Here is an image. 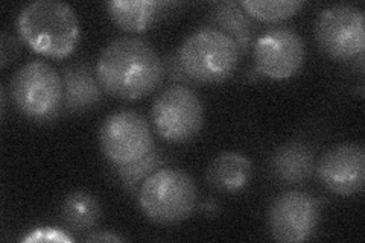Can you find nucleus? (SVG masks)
I'll use <instances>...</instances> for the list:
<instances>
[{
	"label": "nucleus",
	"instance_id": "obj_1",
	"mask_svg": "<svg viewBox=\"0 0 365 243\" xmlns=\"http://www.w3.org/2000/svg\"><path fill=\"white\" fill-rule=\"evenodd\" d=\"M96 75L107 95L135 100L151 95L162 86L165 66L150 41L139 37H120L102 51Z\"/></svg>",
	"mask_w": 365,
	"mask_h": 243
},
{
	"label": "nucleus",
	"instance_id": "obj_2",
	"mask_svg": "<svg viewBox=\"0 0 365 243\" xmlns=\"http://www.w3.org/2000/svg\"><path fill=\"white\" fill-rule=\"evenodd\" d=\"M21 40L40 55L63 60L76 49L81 28L75 9L56 0H36L17 17Z\"/></svg>",
	"mask_w": 365,
	"mask_h": 243
},
{
	"label": "nucleus",
	"instance_id": "obj_3",
	"mask_svg": "<svg viewBox=\"0 0 365 243\" xmlns=\"http://www.w3.org/2000/svg\"><path fill=\"white\" fill-rule=\"evenodd\" d=\"M177 56L193 84H220L235 73L241 52L225 32L202 26L181 43Z\"/></svg>",
	"mask_w": 365,
	"mask_h": 243
},
{
	"label": "nucleus",
	"instance_id": "obj_4",
	"mask_svg": "<svg viewBox=\"0 0 365 243\" xmlns=\"http://www.w3.org/2000/svg\"><path fill=\"white\" fill-rule=\"evenodd\" d=\"M137 201L146 219L158 225L185 222L198 202V189L187 172L160 167L148 177L137 193Z\"/></svg>",
	"mask_w": 365,
	"mask_h": 243
},
{
	"label": "nucleus",
	"instance_id": "obj_5",
	"mask_svg": "<svg viewBox=\"0 0 365 243\" xmlns=\"http://www.w3.org/2000/svg\"><path fill=\"white\" fill-rule=\"evenodd\" d=\"M9 95L26 118L49 122L63 107V79L48 63L29 61L11 78Z\"/></svg>",
	"mask_w": 365,
	"mask_h": 243
},
{
	"label": "nucleus",
	"instance_id": "obj_6",
	"mask_svg": "<svg viewBox=\"0 0 365 243\" xmlns=\"http://www.w3.org/2000/svg\"><path fill=\"white\" fill-rule=\"evenodd\" d=\"M151 119L157 134L163 140L187 143L202 130V102L190 87L170 86L154 100Z\"/></svg>",
	"mask_w": 365,
	"mask_h": 243
},
{
	"label": "nucleus",
	"instance_id": "obj_7",
	"mask_svg": "<svg viewBox=\"0 0 365 243\" xmlns=\"http://www.w3.org/2000/svg\"><path fill=\"white\" fill-rule=\"evenodd\" d=\"M99 143L114 167L127 166L154 149L150 125L139 113L120 110L110 114L99 130Z\"/></svg>",
	"mask_w": 365,
	"mask_h": 243
},
{
	"label": "nucleus",
	"instance_id": "obj_8",
	"mask_svg": "<svg viewBox=\"0 0 365 243\" xmlns=\"http://www.w3.org/2000/svg\"><path fill=\"white\" fill-rule=\"evenodd\" d=\"M364 13L353 5H334L323 9L315 23V38L322 51L338 61L364 55Z\"/></svg>",
	"mask_w": 365,
	"mask_h": 243
},
{
	"label": "nucleus",
	"instance_id": "obj_9",
	"mask_svg": "<svg viewBox=\"0 0 365 243\" xmlns=\"http://www.w3.org/2000/svg\"><path fill=\"white\" fill-rule=\"evenodd\" d=\"M322 216V204L309 193L284 192L272 201L268 212L269 233L282 243L309 240L317 231Z\"/></svg>",
	"mask_w": 365,
	"mask_h": 243
},
{
	"label": "nucleus",
	"instance_id": "obj_10",
	"mask_svg": "<svg viewBox=\"0 0 365 243\" xmlns=\"http://www.w3.org/2000/svg\"><path fill=\"white\" fill-rule=\"evenodd\" d=\"M304 41L297 31L276 26L262 33L253 44L256 73L271 79H289L304 64Z\"/></svg>",
	"mask_w": 365,
	"mask_h": 243
},
{
	"label": "nucleus",
	"instance_id": "obj_11",
	"mask_svg": "<svg viewBox=\"0 0 365 243\" xmlns=\"http://www.w3.org/2000/svg\"><path fill=\"white\" fill-rule=\"evenodd\" d=\"M318 178L323 186L338 196H353L365 182V150L359 143H342L319 158Z\"/></svg>",
	"mask_w": 365,
	"mask_h": 243
},
{
	"label": "nucleus",
	"instance_id": "obj_12",
	"mask_svg": "<svg viewBox=\"0 0 365 243\" xmlns=\"http://www.w3.org/2000/svg\"><path fill=\"white\" fill-rule=\"evenodd\" d=\"M63 108L67 113H84L102 102L104 93L99 84L96 68L90 64H78L63 72Z\"/></svg>",
	"mask_w": 365,
	"mask_h": 243
},
{
	"label": "nucleus",
	"instance_id": "obj_13",
	"mask_svg": "<svg viewBox=\"0 0 365 243\" xmlns=\"http://www.w3.org/2000/svg\"><path fill=\"white\" fill-rule=\"evenodd\" d=\"M315 157L309 146L302 142H289L279 146L269 160L271 177L283 184H303L315 172Z\"/></svg>",
	"mask_w": 365,
	"mask_h": 243
},
{
	"label": "nucleus",
	"instance_id": "obj_14",
	"mask_svg": "<svg viewBox=\"0 0 365 243\" xmlns=\"http://www.w3.org/2000/svg\"><path fill=\"white\" fill-rule=\"evenodd\" d=\"M253 175V166L248 157L239 152H222L210 163L205 178L210 186L222 193L244 190Z\"/></svg>",
	"mask_w": 365,
	"mask_h": 243
},
{
	"label": "nucleus",
	"instance_id": "obj_15",
	"mask_svg": "<svg viewBox=\"0 0 365 243\" xmlns=\"http://www.w3.org/2000/svg\"><path fill=\"white\" fill-rule=\"evenodd\" d=\"M212 26L230 36L239 48V52L247 53L255 44L256 25L241 2H220L213 6L210 16Z\"/></svg>",
	"mask_w": 365,
	"mask_h": 243
},
{
	"label": "nucleus",
	"instance_id": "obj_16",
	"mask_svg": "<svg viewBox=\"0 0 365 243\" xmlns=\"http://www.w3.org/2000/svg\"><path fill=\"white\" fill-rule=\"evenodd\" d=\"M163 5L154 0H111L106 6L108 16L120 29L143 32L154 25Z\"/></svg>",
	"mask_w": 365,
	"mask_h": 243
},
{
	"label": "nucleus",
	"instance_id": "obj_17",
	"mask_svg": "<svg viewBox=\"0 0 365 243\" xmlns=\"http://www.w3.org/2000/svg\"><path fill=\"white\" fill-rule=\"evenodd\" d=\"M101 205L93 195L78 190L67 196L64 200L60 217L67 229L75 233H84L98 227L101 221Z\"/></svg>",
	"mask_w": 365,
	"mask_h": 243
},
{
	"label": "nucleus",
	"instance_id": "obj_18",
	"mask_svg": "<svg viewBox=\"0 0 365 243\" xmlns=\"http://www.w3.org/2000/svg\"><path fill=\"white\" fill-rule=\"evenodd\" d=\"M245 13L260 21L276 23L295 16L303 8L302 0H242Z\"/></svg>",
	"mask_w": 365,
	"mask_h": 243
},
{
	"label": "nucleus",
	"instance_id": "obj_19",
	"mask_svg": "<svg viewBox=\"0 0 365 243\" xmlns=\"http://www.w3.org/2000/svg\"><path fill=\"white\" fill-rule=\"evenodd\" d=\"M163 165L165 160L162 152L154 148L150 154L134 161V163L116 167V177L125 187V190H128L130 193H135L139 192L142 182L148 177L153 175L155 170L163 167Z\"/></svg>",
	"mask_w": 365,
	"mask_h": 243
},
{
	"label": "nucleus",
	"instance_id": "obj_20",
	"mask_svg": "<svg viewBox=\"0 0 365 243\" xmlns=\"http://www.w3.org/2000/svg\"><path fill=\"white\" fill-rule=\"evenodd\" d=\"M163 66H165V78L175 81V83H180V84H193L189 79V76L185 73V71H182L177 52L173 55H166V58L163 60Z\"/></svg>",
	"mask_w": 365,
	"mask_h": 243
},
{
	"label": "nucleus",
	"instance_id": "obj_21",
	"mask_svg": "<svg viewBox=\"0 0 365 243\" xmlns=\"http://www.w3.org/2000/svg\"><path fill=\"white\" fill-rule=\"evenodd\" d=\"M20 52V44L14 37H11L9 33H4L2 40H0V53H2V67H5L8 63H11Z\"/></svg>",
	"mask_w": 365,
	"mask_h": 243
},
{
	"label": "nucleus",
	"instance_id": "obj_22",
	"mask_svg": "<svg viewBox=\"0 0 365 243\" xmlns=\"http://www.w3.org/2000/svg\"><path fill=\"white\" fill-rule=\"evenodd\" d=\"M86 240L87 242H120L122 237L110 234V233H98V234H93V236L87 237Z\"/></svg>",
	"mask_w": 365,
	"mask_h": 243
}]
</instances>
